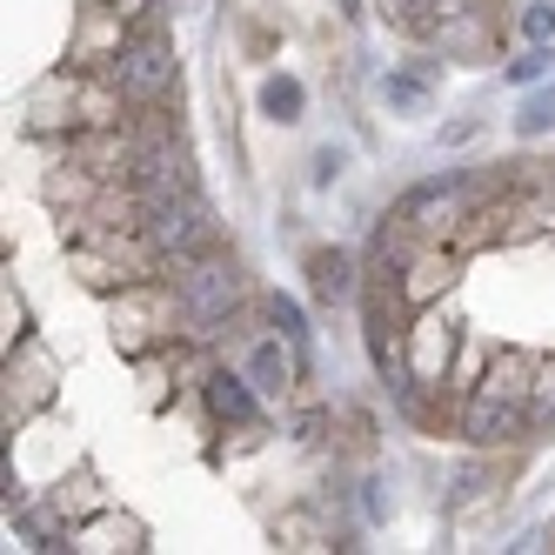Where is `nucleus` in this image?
I'll use <instances>...</instances> for the list:
<instances>
[{"label":"nucleus","instance_id":"7ed1b4c3","mask_svg":"<svg viewBox=\"0 0 555 555\" xmlns=\"http://www.w3.org/2000/svg\"><path fill=\"white\" fill-rule=\"evenodd\" d=\"M128 8H107V0H88L81 21H74V41H67V61L74 67H114L128 54Z\"/></svg>","mask_w":555,"mask_h":555},{"label":"nucleus","instance_id":"423d86ee","mask_svg":"<svg viewBox=\"0 0 555 555\" xmlns=\"http://www.w3.org/2000/svg\"><path fill=\"white\" fill-rule=\"evenodd\" d=\"M74 548H141V522H128V515H101V522H88L81 535H74Z\"/></svg>","mask_w":555,"mask_h":555},{"label":"nucleus","instance_id":"39448f33","mask_svg":"<svg viewBox=\"0 0 555 555\" xmlns=\"http://www.w3.org/2000/svg\"><path fill=\"white\" fill-rule=\"evenodd\" d=\"M48 395H54V369H48L41 348H27L21 369H8V422H27L34 409L48 402Z\"/></svg>","mask_w":555,"mask_h":555},{"label":"nucleus","instance_id":"f03ea898","mask_svg":"<svg viewBox=\"0 0 555 555\" xmlns=\"http://www.w3.org/2000/svg\"><path fill=\"white\" fill-rule=\"evenodd\" d=\"M449 362H455V328L428 308H415V322H409V388H442L449 382Z\"/></svg>","mask_w":555,"mask_h":555},{"label":"nucleus","instance_id":"f257e3e1","mask_svg":"<svg viewBox=\"0 0 555 555\" xmlns=\"http://www.w3.org/2000/svg\"><path fill=\"white\" fill-rule=\"evenodd\" d=\"M114 341H121L128 354H147L154 341H175V288L168 282H134L121 288V301H114Z\"/></svg>","mask_w":555,"mask_h":555},{"label":"nucleus","instance_id":"20e7f679","mask_svg":"<svg viewBox=\"0 0 555 555\" xmlns=\"http://www.w3.org/2000/svg\"><path fill=\"white\" fill-rule=\"evenodd\" d=\"M74 101H81V67H54L48 81H34L27 94V128L34 134H74Z\"/></svg>","mask_w":555,"mask_h":555}]
</instances>
